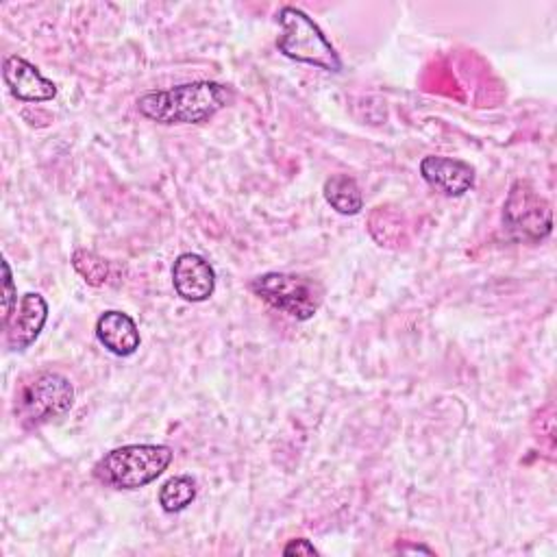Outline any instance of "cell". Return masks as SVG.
I'll return each mask as SVG.
<instances>
[{"instance_id": "10", "label": "cell", "mask_w": 557, "mask_h": 557, "mask_svg": "<svg viewBox=\"0 0 557 557\" xmlns=\"http://www.w3.org/2000/svg\"><path fill=\"white\" fill-rule=\"evenodd\" d=\"M2 78L9 91L24 102H46L57 96V85L48 81L30 61L17 54L4 57Z\"/></svg>"}, {"instance_id": "13", "label": "cell", "mask_w": 557, "mask_h": 557, "mask_svg": "<svg viewBox=\"0 0 557 557\" xmlns=\"http://www.w3.org/2000/svg\"><path fill=\"white\" fill-rule=\"evenodd\" d=\"M198 494L196 481L189 474H178L168 479L161 490H159V505L163 511L168 513H176L183 511L185 507H189L194 503Z\"/></svg>"}, {"instance_id": "3", "label": "cell", "mask_w": 557, "mask_h": 557, "mask_svg": "<svg viewBox=\"0 0 557 557\" xmlns=\"http://www.w3.org/2000/svg\"><path fill=\"white\" fill-rule=\"evenodd\" d=\"M174 453L165 444H126L109 450L96 466L98 483L113 490H139L159 479Z\"/></svg>"}, {"instance_id": "15", "label": "cell", "mask_w": 557, "mask_h": 557, "mask_svg": "<svg viewBox=\"0 0 557 557\" xmlns=\"http://www.w3.org/2000/svg\"><path fill=\"white\" fill-rule=\"evenodd\" d=\"M2 272H4V292H2V324H4L17 305V289H15L13 274L7 259L2 261Z\"/></svg>"}, {"instance_id": "16", "label": "cell", "mask_w": 557, "mask_h": 557, "mask_svg": "<svg viewBox=\"0 0 557 557\" xmlns=\"http://www.w3.org/2000/svg\"><path fill=\"white\" fill-rule=\"evenodd\" d=\"M283 555H318V548L305 540V537H296V540H289L283 548Z\"/></svg>"}, {"instance_id": "4", "label": "cell", "mask_w": 557, "mask_h": 557, "mask_svg": "<svg viewBox=\"0 0 557 557\" xmlns=\"http://www.w3.org/2000/svg\"><path fill=\"white\" fill-rule=\"evenodd\" d=\"M281 35L276 37V48L292 61L313 65L318 70L339 74L342 59L333 44L326 39L322 28L296 7H281L278 11Z\"/></svg>"}, {"instance_id": "11", "label": "cell", "mask_w": 557, "mask_h": 557, "mask_svg": "<svg viewBox=\"0 0 557 557\" xmlns=\"http://www.w3.org/2000/svg\"><path fill=\"white\" fill-rule=\"evenodd\" d=\"M96 337L109 352L117 357L133 355L141 344L135 320L128 313L117 309H109L100 313V318L96 320Z\"/></svg>"}, {"instance_id": "5", "label": "cell", "mask_w": 557, "mask_h": 557, "mask_svg": "<svg viewBox=\"0 0 557 557\" xmlns=\"http://www.w3.org/2000/svg\"><path fill=\"white\" fill-rule=\"evenodd\" d=\"M248 287L257 298L294 320L313 318L324 300V287L315 278L294 272H265L255 276Z\"/></svg>"}, {"instance_id": "12", "label": "cell", "mask_w": 557, "mask_h": 557, "mask_svg": "<svg viewBox=\"0 0 557 557\" xmlns=\"http://www.w3.org/2000/svg\"><path fill=\"white\" fill-rule=\"evenodd\" d=\"M324 200L342 215H357L363 209V196L357 181L348 174H333L322 187Z\"/></svg>"}, {"instance_id": "14", "label": "cell", "mask_w": 557, "mask_h": 557, "mask_svg": "<svg viewBox=\"0 0 557 557\" xmlns=\"http://www.w3.org/2000/svg\"><path fill=\"white\" fill-rule=\"evenodd\" d=\"M72 268L83 276V281L91 287H102L109 281V263L94 250L76 248L72 252Z\"/></svg>"}, {"instance_id": "8", "label": "cell", "mask_w": 557, "mask_h": 557, "mask_svg": "<svg viewBox=\"0 0 557 557\" xmlns=\"http://www.w3.org/2000/svg\"><path fill=\"white\" fill-rule=\"evenodd\" d=\"M172 285L183 300L202 302L215 289V270L205 257L183 252L172 263Z\"/></svg>"}, {"instance_id": "7", "label": "cell", "mask_w": 557, "mask_h": 557, "mask_svg": "<svg viewBox=\"0 0 557 557\" xmlns=\"http://www.w3.org/2000/svg\"><path fill=\"white\" fill-rule=\"evenodd\" d=\"M48 320V302L37 292H26L15 305L9 320L2 324L4 344L11 352L26 350L41 333Z\"/></svg>"}, {"instance_id": "6", "label": "cell", "mask_w": 557, "mask_h": 557, "mask_svg": "<svg viewBox=\"0 0 557 557\" xmlns=\"http://www.w3.org/2000/svg\"><path fill=\"white\" fill-rule=\"evenodd\" d=\"M503 228L516 242L540 244L550 235L553 211L548 200L529 181H516L503 205Z\"/></svg>"}, {"instance_id": "1", "label": "cell", "mask_w": 557, "mask_h": 557, "mask_svg": "<svg viewBox=\"0 0 557 557\" xmlns=\"http://www.w3.org/2000/svg\"><path fill=\"white\" fill-rule=\"evenodd\" d=\"M233 89L218 81H191L170 89L146 91L137 111L157 124H200L231 104Z\"/></svg>"}, {"instance_id": "9", "label": "cell", "mask_w": 557, "mask_h": 557, "mask_svg": "<svg viewBox=\"0 0 557 557\" xmlns=\"http://www.w3.org/2000/svg\"><path fill=\"white\" fill-rule=\"evenodd\" d=\"M420 174L435 191L457 198L474 185V168L461 159L426 154L420 161Z\"/></svg>"}, {"instance_id": "2", "label": "cell", "mask_w": 557, "mask_h": 557, "mask_svg": "<svg viewBox=\"0 0 557 557\" xmlns=\"http://www.w3.org/2000/svg\"><path fill=\"white\" fill-rule=\"evenodd\" d=\"M72 405V381L59 372L41 370L20 381L13 398V413L24 429H39L65 418Z\"/></svg>"}]
</instances>
